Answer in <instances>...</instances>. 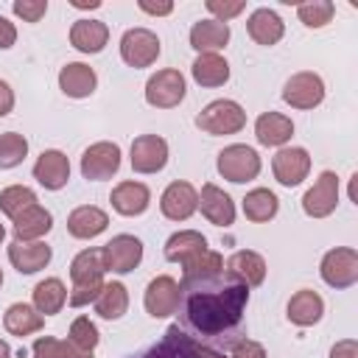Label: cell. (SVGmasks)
Returning <instances> with one entry per match:
<instances>
[{
	"label": "cell",
	"instance_id": "1",
	"mask_svg": "<svg viewBox=\"0 0 358 358\" xmlns=\"http://www.w3.org/2000/svg\"><path fill=\"white\" fill-rule=\"evenodd\" d=\"M179 327L196 341L235 344L241 338V322L249 302V288L238 282L227 268L187 274L179 282ZM207 344V347H210Z\"/></svg>",
	"mask_w": 358,
	"mask_h": 358
},
{
	"label": "cell",
	"instance_id": "2",
	"mask_svg": "<svg viewBox=\"0 0 358 358\" xmlns=\"http://www.w3.org/2000/svg\"><path fill=\"white\" fill-rule=\"evenodd\" d=\"M103 255L101 249H84L73 257L70 263V280H73V288L67 294V302L73 308H84L90 302L98 299V294L103 291Z\"/></svg>",
	"mask_w": 358,
	"mask_h": 358
},
{
	"label": "cell",
	"instance_id": "3",
	"mask_svg": "<svg viewBox=\"0 0 358 358\" xmlns=\"http://www.w3.org/2000/svg\"><path fill=\"white\" fill-rule=\"evenodd\" d=\"M196 126L210 134V137H224V134H238L246 126V112L238 101L232 98H218L210 101L199 115H196Z\"/></svg>",
	"mask_w": 358,
	"mask_h": 358
},
{
	"label": "cell",
	"instance_id": "4",
	"mask_svg": "<svg viewBox=\"0 0 358 358\" xmlns=\"http://www.w3.org/2000/svg\"><path fill=\"white\" fill-rule=\"evenodd\" d=\"M140 358H227V355L218 352L215 347H207V344L196 341L179 324H171L165 330L162 341H157L154 347H148Z\"/></svg>",
	"mask_w": 358,
	"mask_h": 358
},
{
	"label": "cell",
	"instance_id": "5",
	"mask_svg": "<svg viewBox=\"0 0 358 358\" xmlns=\"http://www.w3.org/2000/svg\"><path fill=\"white\" fill-rule=\"evenodd\" d=\"M215 168H218V173L227 182L243 185V182L257 179V173H260V157H257V151L252 145L232 143V145H227V148L218 151Z\"/></svg>",
	"mask_w": 358,
	"mask_h": 358
},
{
	"label": "cell",
	"instance_id": "6",
	"mask_svg": "<svg viewBox=\"0 0 358 358\" xmlns=\"http://www.w3.org/2000/svg\"><path fill=\"white\" fill-rule=\"evenodd\" d=\"M319 274L336 291L352 288L358 282V252L352 246H336V249L324 252V257L319 263Z\"/></svg>",
	"mask_w": 358,
	"mask_h": 358
},
{
	"label": "cell",
	"instance_id": "7",
	"mask_svg": "<svg viewBox=\"0 0 358 358\" xmlns=\"http://www.w3.org/2000/svg\"><path fill=\"white\" fill-rule=\"evenodd\" d=\"M185 92H187V84H185V76L173 67L168 70H157L148 81H145V101L157 109H173L185 101Z\"/></svg>",
	"mask_w": 358,
	"mask_h": 358
},
{
	"label": "cell",
	"instance_id": "8",
	"mask_svg": "<svg viewBox=\"0 0 358 358\" xmlns=\"http://www.w3.org/2000/svg\"><path fill=\"white\" fill-rule=\"evenodd\" d=\"M159 36L148 28H129L120 36V59L129 67H151L159 56Z\"/></svg>",
	"mask_w": 358,
	"mask_h": 358
},
{
	"label": "cell",
	"instance_id": "9",
	"mask_svg": "<svg viewBox=\"0 0 358 358\" xmlns=\"http://www.w3.org/2000/svg\"><path fill=\"white\" fill-rule=\"evenodd\" d=\"M120 171V145L101 140L92 143L84 154H81V176L90 182H103L109 176H115Z\"/></svg>",
	"mask_w": 358,
	"mask_h": 358
},
{
	"label": "cell",
	"instance_id": "10",
	"mask_svg": "<svg viewBox=\"0 0 358 358\" xmlns=\"http://www.w3.org/2000/svg\"><path fill=\"white\" fill-rule=\"evenodd\" d=\"M282 101L294 109H316L324 101V81L319 73H294L282 87Z\"/></svg>",
	"mask_w": 358,
	"mask_h": 358
},
{
	"label": "cell",
	"instance_id": "11",
	"mask_svg": "<svg viewBox=\"0 0 358 358\" xmlns=\"http://www.w3.org/2000/svg\"><path fill=\"white\" fill-rule=\"evenodd\" d=\"M271 171H274V179L282 187H296L310 173V154L299 145H282L271 157Z\"/></svg>",
	"mask_w": 358,
	"mask_h": 358
},
{
	"label": "cell",
	"instance_id": "12",
	"mask_svg": "<svg viewBox=\"0 0 358 358\" xmlns=\"http://www.w3.org/2000/svg\"><path fill=\"white\" fill-rule=\"evenodd\" d=\"M103 268L112 274H129L143 260V243L134 235H115L109 243L101 246Z\"/></svg>",
	"mask_w": 358,
	"mask_h": 358
},
{
	"label": "cell",
	"instance_id": "13",
	"mask_svg": "<svg viewBox=\"0 0 358 358\" xmlns=\"http://www.w3.org/2000/svg\"><path fill=\"white\" fill-rule=\"evenodd\" d=\"M338 204V176L336 171H322L313 187L305 190L302 196V210L310 218H327Z\"/></svg>",
	"mask_w": 358,
	"mask_h": 358
},
{
	"label": "cell",
	"instance_id": "14",
	"mask_svg": "<svg viewBox=\"0 0 358 358\" xmlns=\"http://www.w3.org/2000/svg\"><path fill=\"white\" fill-rule=\"evenodd\" d=\"M179 282L171 277V274H159L154 277L148 285H145V296H143V305L148 310V316L154 319H168L176 313L179 308Z\"/></svg>",
	"mask_w": 358,
	"mask_h": 358
},
{
	"label": "cell",
	"instance_id": "15",
	"mask_svg": "<svg viewBox=\"0 0 358 358\" xmlns=\"http://www.w3.org/2000/svg\"><path fill=\"white\" fill-rule=\"evenodd\" d=\"M129 162L134 173H157L168 165V143L159 134H140L131 143Z\"/></svg>",
	"mask_w": 358,
	"mask_h": 358
},
{
	"label": "cell",
	"instance_id": "16",
	"mask_svg": "<svg viewBox=\"0 0 358 358\" xmlns=\"http://www.w3.org/2000/svg\"><path fill=\"white\" fill-rule=\"evenodd\" d=\"M159 210L171 221H187L199 210V190L190 182H171L159 196Z\"/></svg>",
	"mask_w": 358,
	"mask_h": 358
},
{
	"label": "cell",
	"instance_id": "17",
	"mask_svg": "<svg viewBox=\"0 0 358 358\" xmlns=\"http://www.w3.org/2000/svg\"><path fill=\"white\" fill-rule=\"evenodd\" d=\"M207 249L210 246H207V238L201 232H196V229H179V232H173L165 241V260L179 263L182 268H187L199 257H204Z\"/></svg>",
	"mask_w": 358,
	"mask_h": 358
},
{
	"label": "cell",
	"instance_id": "18",
	"mask_svg": "<svg viewBox=\"0 0 358 358\" xmlns=\"http://www.w3.org/2000/svg\"><path fill=\"white\" fill-rule=\"evenodd\" d=\"M34 179L45 187V190H62L70 179V159L64 151L59 148H48L39 154V159L34 162Z\"/></svg>",
	"mask_w": 358,
	"mask_h": 358
},
{
	"label": "cell",
	"instance_id": "19",
	"mask_svg": "<svg viewBox=\"0 0 358 358\" xmlns=\"http://www.w3.org/2000/svg\"><path fill=\"white\" fill-rule=\"evenodd\" d=\"M199 210L201 215L215 224V227H232L235 224V201L229 199V193H224L218 185L207 182L201 185V193H199Z\"/></svg>",
	"mask_w": 358,
	"mask_h": 358
},
{
	"label": "cell",
	"instance_id": "20",
	"mask_svg": "<svg viewBox=\"0 0 358 358\" xmlns=\"http://www.w3.org/2000/svg\"><path fill=\"white\" fill-rule=\"evenodd\" d=\"M53 252L42 241H14L8 246V260L20 274H36L50 263Z\"/></svg>",
	"mask_w": 358,
	"mask_h": 358
},
{
	"label": "cell",
	"instance_id": "21",
	"mask_svg": "<svg viewBox=\"0 0 358 358\" xmlns=\"http://www.w3.org/2000/svg\"><path fill=\"white\" fill-rule=\"evenodd\" d=\"M98 87V76L90 64L84 62H67L59 70V90L67 98H90Z\"/></svg>",
	"mask_w": 358,
	"mask_h": 358
},
{
	"label": "cell",
	"instance_id": "22",
	"mask_svg": "<svg viewBox=\"0 0 358 358\" xmlns=\"http://www.w3.org/2000/svg\"><path fill=\"white\" fill-rule=\"evenodd\" d=\"M109 201H112L115 213H120V215H126V218H134V215H143V213L148 210V204H151V190H148L143 182H131V179H129V182L115 185Z\"/></svg>",
	"mask_w": 358,
	"mask_h": 358
},
{
	"label": "cell",
	"instance_id": "23",
	"mask_svg": "<svg viewBox=\"0 0 358 358\" xmlns=\"http://www.w3.org/2000/svg\"><path fill=\"white\" fill-rule=\"evenodd\" d=\"M106 227H109V215L95 204H81L67 215V232L78 241L98 238Z\"/></svg>",
	"mask_w": 358,
	"mask_h": 358
},
{
	"label": "cell",
	"instance_id": "24",
	"mask_svg": "<svg viewBox=\"0 0 358 358\" xmlns=\"http://www.w3.org/2000/svg\"><path fill=\"white\" fill-rule=\"evenodd\" d=\"M266 271L268 268H266L263 255H257L252 249H241V252L229 255V260H227V274H232L246 288H257L266 280Z\"/></svg>",
	"mask_w": 358,
	"mask_h": 358
},
{
	"label": "cell",
	"instance_id": "25",
	"mask_svg": "<svg viewBox=\"0 0 358 358\" xmlns=\"http://www.w3.org/2000/svg\"><path fill=\"white\" fill-rule=\"evenodd\" d=\"M246 31L257 45H277L285 34V22L274 8H255L246 20Z\"/></svg>",
	"mask_w": 358,
	"mask_h": 358
},
{
	"label": "cell",
	"instance_id": "26",
	"mask_svg": "<svg viewBox=\"0 0 358 358\" xmlns=\"http://www.w3.org/2000/svg\"><path fill=\"white\" fill-rule=\"evenodd\" d=\"M109 42V25L103 20H76L70 28V45L81 53H101Z\"/></svg>",
	"mask_w": 358,
	"mask_h": 358
},
{
	"label": "cell",
	"instance_id": "27",
	"mask_svg": "<svg viewBox=\"0 0 358 358\" xmlns=\"http://www.w3.org/2000/svg\"><path fill=\"white\" fill-rule=\"evenodd\" d=\"M291 134H294V123L280 112H263L255 120V137L266 148H282L291 140Z\"/></svg>",
	"mask_w": 358,
	"mask_h": 358
},
{
	"label": "cell",
	"instance_id": "28",
	"mask_svg": "<svg viewBox=\"0 0 358 358\" xmlns=\"http://www.w3.org/2000/svg\"><path fill=\"white\" fill-rule=\"evenodd\" d=\"M14 221V241H39L42 235H48L50 232V227H53V215H50V210H45L42 204H31V207H25L17 218H11Z\"/></svg>",
	"mask_w": 358,
	"mask_h": 358
},
{
	"label": "cell",
	"instance_id": "29",
	"mask_svg": "<svg viewBox=\"0 0 358 358\" xmlns=\"http://www.w3.org/2000/svg\"><path fill=\"white\" fill-rule=\"evenodd\" d=\"M285 310H288V322H294L296 327H310L324 316V299L316 291L302 288L288 299Z\"/></svg>",
	"mask_w": 358,
	"mask_h": 358
},
{
	"label": "cell",
	"instance_id": "30",
	"mask_svg": "<svg viewBox=\"0 0 358 358\" xmlns=\"http://www.w3.org/2000/svg\"><path fill=\"white\" fill-rule=\"evenodd\" d=\"M229 42V25L218 20H199L190 28V48L199 53H215Z\"/></svg>",
	"mask_w": 358,
	"mask_h": 358
},
{
	"label": "cell",
	"instance_id": "31",
	"mask_svg": "<svg viewBox=\"0 0 358 358\" xmlns=\"http://www.w3.org/2000/svg\"><path fill=\"white\" fill-rule=\"evenodd\" d=\"M42 324H45V316L34 308V305H28V302H14V305H8V310L3 313V327L11 333V336H31V333H36V330H42Z\"/></svg>",
	"mask_w": 358,
	"mask_h": 358
},
{
	"label": "cell",
	"instance_id": "32",
	"mask_svg": "<svg viewBox=\"0 0 358 358\" xmlns=\"http://www.w3.org/2000/svg\"><path fill=\"white\" fill-rule=\"evenodd\" d=\"M190 73H193V81L199 87H221L229 81V64L218 53H199Z\"/></svg>",
	"mask_w": 358,
	"mask_h": 358
},
{
	"label": "cell",
	"instance_id": "33",
	"mask_svg": "<svg viewBox=\"0 0 358 358\" xmlns=\"http://www.w3.org/2000/svg\"><path fill=\"white\" fill-rule=\"evenodd\" d=\"M67 302V288L59 277H48L42 282L34 285V308L42 313V316H53L64 308Z\"/></svg>",
	"mask_w": 358,
	"mask_h": 358
},
{
	"label": "cell",
	"instance_id": "34",
	"mask_svg": "<svg viewBox=\"0 0 358 358\" xmlns=\"http://www.w3.org/2000/svg\"><path fill=\"white\" fill-rule=\"evenodd\" d=\"M280 210V199L268 190V187H255L243 196V215L255 224H266L277 215Z\"/></svg>",
	"mask_w": 358,
	"mask_h": 358
},
{
	"label": "cell",
	"instance_id": "35",
	"mask_svg": "<svg viewBox=\"0 0 358 358\" xmlns=\"http://www.w3.org/2000/svg\"><path fill=\"white\" fill-rule=\"evenodd\" d=\"M129 310V291L123 282H106L95 299V313L101 319H120Z\"/></svg>",
	"mask_w": 358,
	"mask_h": 358
},
{
	"label": "cell",
	"instance_id": "36",
	"mask_svg": "<svg viewBox=\"0 0 358 358\" xmlns=\"http://www.w3.org/2000/svg\"><path fill=\"white\" fill-rule=\"evenodd\" d=\"M31 358H92V352L78 350L73 341H62L53 336H39L31 347Z\"/></svg>",
	"mask_w": 358,
	"mask_h": 358
},
{
	"label": "cell",
	"instance_id": "37",
	"mask_svg": "<svg viewBox=\"0 0 358 358\" xmlns=\"http://www.w3.org/2000/svg\"><path fill=\"white\" fill-rule=\"evenodd\" d=\"M36 204V193L25 185H8L0 190V210L8 215V218H17L25 207Z\"/></svg>",
	"mask_w": 358,
	"mask_h": 358
},
{
	"label": "cell",
	"instance_id": "38",
	"mask_svg": "<svg viewBox=\"0 0 358 358\" xmlns=\"http://www.w3.org/2000/svg\"><path fill=\"white\" fill-rule=\"evenodd\" d=\"M28 157V140L17 131H6L0 134V168H17L22 159Z\"/></svg>",
	"mask_w": 358,
	"mask_h": 358
},
{
	"label": "cell",
	"instance_id": "39",
	"mask_svg": "<svg viewBox=\"0 0 358 358\" xmlns=\"http://www.w3.org/2000/svg\"><path fill=\"white\" fill-rule=\"evenodd\" d=\"M296 14H299V22L308 25V28H322L333 20L336 14V6L330 0H308V3H299L296 6Z\"/></svg>",
	"mask_w": 358,
	"mask_h": 358
},
{
	"label": "cell",
	"instance_id": "40",
	"mask_svg": "<svg viewBox=\"0 0 358 358\" xmlns=\"http://www.w3.org/2000/svg\"><path fill=\"white\" fill-rule=\"evenodd\" d=\"M67 341H73L78 350H84V352H92L95 347H98V341H101V333H98V327L87 319V316H78V319H73V324H70V338Z\"/></svg>",
	"mask_w": 358,
	"mask_h": 358
},
{
	"label": "cell",
	"instance_id": "41",
	"mask_svg": "<svg viewBox=\"0 0 358 358\" xmlns=\"http://www.w3.org/2000/svg\"><path fill=\"white\" fill-rule=\"evenodd\" d=\"M11 11L22 20V22H39L48 14V0H14Z\"/></svg>",
	"mask_w": 358,
	"mask_h": 358
},
{
	"label": "cell",
	"instance_id": "42",
	"mask_svg": "<svg viewBox=\"0 0 358 358\" xmlns=\"http://www.w3.org/2000/svg\"><path fill=\"white\" fill-rule=\"evenodd\" d=\"M207 6V11L213 14V20H218V22H227V20H232V17H238L243 8H246V3L243 0H207L204 3Z\"/></svg>",
	"mask_w": 358,
	"mask_h": 358
},
{
	"label": "cell",
	"instance_id": "43",
	"mask_svg": "<svg viewBox=\"0 0 358 358\" xmlns=\"http://www.w3.org/2000/svg\"><path fill=\"white\" fill-rule=\"evenodd\" d=\"M229 358H266V347L260 344V341H252V338H238L235 344H232V352H229Z\"/></svg>",
	"mask_w": 358,
	"mask_h": 358
},
{
	"label": "cell",
	"instance_id": "44",
	"mask_svg": "<svg viewBox=\"0 0 358 358\" xmlns=\"http://www.w3.org/2000/svg\"><path fill=\"white\" fill-rule=\"evenodd\" d=\"M330 358H358V341L355 338H341L330 347Z\"/></svg>",
	"mask_w": 358,
	"mask_h": 358
},
{
	"label": "cell",
	"instance_id": "45",
	"mask_svg": "<svg viewBox=\"0 0 358 358\" xmlns=\"http://www.w3.org/2000/svg\"><path fill=\"white\" fill-rule=\"evenodd\" d=\"M14 42H17V28H14V22L6 20V17H0V50H8Z\"/></svg>",
	"mask_w": 358,
	"mask_h": 358
},
{
	"label": "cell",
	"instance_id": "46",
	"mask_svg": "<svg viewBox=\"0 0 358 358\" xmlns=\"http://www.w3.org/2000/svg\"><path fill=\"white\" fill-rule=\"evenodd\" d=\"M140 6V11H145V14H154V17H165V14H171L173 11V3H148V0H140L137 3Z\"/></svg>",
	"mask_w": 358,
	"mask_h": 358
},
{
	"label": "cell",
	"instance_id": "47",
	"mask_svg": "<svg viewBox=\"0 0 358 358\" xmlns=\"http://www.w3.org/2000/svg\"><path fill=\"white\" fill-rule=\"evenodd\" d=\"M11 109H14V92H11V87L0 78V117H6Z\"/></svg>",
	"mask_w": 358,
	"mask_h": 358
},
{
	"label": "cell",
	"instance_id": "48",
	"mask_svg": "<svg viewBox=\"0 0 358 358\" xmlns=\"http://www.w3.org/2000/svg\"><path fill=\"white\" fill-rule=\"evenodd\" d=\"M73 8H101V0H70Z\"/></svg>",
	"mask_w": 358,
	"mask_h": 358
},
{
	"label": "cell",
	"instance_id": "49",
	"mask_svg": "<svg viewBox=\"0 0 358 358\" xmlns=\"http://www.w3.org/2000/svg\"><path fill=\"white\" fill-rule=\"evenodd\" d=\"M0 358H11V347L3 338H0Z\"/></svg>",
	"mask_w": 358,
	"mask_h": 358
},
{
	"label": "cell",
	"instance_id": "50",
	"mask_svg": "<svg viewBox=\"0 0 358 358\" xmlns=\"http://www.w3.org/2000/svg\"><path fill=\"white\" fill-rule=\"evenodd\" d=\"M3 241H6V227L0 224V243H3Z\"/></svg>",
	"mask_w": 358,
	"mask_h": 358
},
{
	"label": "cell",
	"instance_id": "51",
	"mask_svg": "<svg viewBox=\"0 0 358 358\" xmlns=\"http://www.w3.org/2000/svg\"><path fill=\"white\" fill-rule=\"evenodd\" d=\"M0 285H3V268H0Z\"/></svg>",
	"mask_w": 358,
	"mask_h": 358
}]
</instances>
